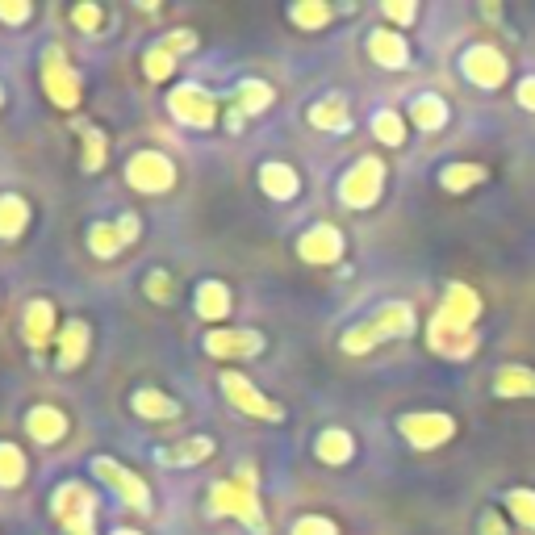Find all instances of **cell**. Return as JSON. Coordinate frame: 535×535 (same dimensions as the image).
Listing matches in <instances>:
<instances>
[{
	"instance_id": "obj_24",
	"label": "cell",
	"mask_w": 535,
	"mask_h": 535,
	"mask_svg": "<svg viewBox=\"0 0 535 535\" xmlns=\"http://www.w3.org/2000/svg\"><path fill=\"white\" fill-rule=\"evenodd\" d=\"M205 456H214V439H205V435L184 439V444H172V448H159L155 452V460L168 464V469H180V464H197Z\"/></svg>"
},
{
	"instance_id": "obj_25",
	"label": "cell",
	"mask_w": 535,
	"mask_h": 535,
	"mask_svg": "<svg viewBox=\"0 0 535 535\" xmlns=\"http://www.w3.org/2000/svg\"><path fill=\"white\" fill-rule=\"evenodd\" d=\"M260 189H264L272 201H289V197H297L301 180H297V172H293L289 164H264V168H260Z\"/></svg>"
},
{
	"instance_id": "obj_38",
	"label": "cell",
	"mask_w": 535,
	"mask_h": 535,
	"mask_svg": "<svg viewBox=\"0 0 535 535\" xmlns=\"http://www.w3.org/2000/svg\"><path fill=\"white\" fill-rule=\"evenodd\" d=\"M147 76H151V80H168V76H172V51H168L164 42L147 51Z\"/></svg>"
},
{
	"instance_id": "obj_19",
	"label": "cell",
	"mask_w": 535,
	"mask_h": 535,
	"mask_svg": "<svg viewBox=\"0 0 535 535\" xmlns=\"http://www.w3.org/2000/svg\"><path fill=\"white\" fill-rule=\"evenodd\" d=\"M314 456L322 460V464H331V469H339V464H347L356 456V439L347 435L343 427H327L318 435V444H314Z\"/></svg>"
},
{
	"instance_id": "obj_40",
	"label": "cell",
	"mask_w": 535,
	"mask_h": 535,
	"mask_svg": "<svg viewBox=\"0 0 535 535\" xmlns=\"http://www.w3.org/2000/svg\"><path fill=\"white\" fill-rule=\"evenodd\" d=\"M381 13H385L389 21H398V26H410V21L418 17V5H414V0H385Z\"/></svg>"
},
{
	"instance_id": "obj_44",
	"label": "cell",
	"mask_w": 535,
	"mask_h": 535,
	"mask_svg": "<svg viewBox=\"0 0 535 535\" xmlns=\"http://www.w3.org/2000/svg\"><path fill=\"white\" fill-rule=\"evenodd\" d=\"M515 101H519L527 113H535V76H523V80L515 84Z\"/></svg>"
},
{
	"instance_id": "obj_8",
	"label": "cell",
	"mask_w": 535,
	"mask_h": 535,
	"mask_svg": "<svg viewBox=\"0 0 535 535\" xmlns=\"http://www.w3.org/2000/svg\"><path fill=\"white\" fill-rule=\"evenodd\" d=\"M477 343L481 335L477 331H464V327H452V322L444 314H435L431 318V327H427V347L435 356H444V360H469L477 352Z\"/></svg>"
},
{
	"instance_id": "obj_20",
	"label": "cell",
	"mask_w": 535,
	"mask_h": 535,
	"mask_svg": "<svg viewBox=\"0 0 535 535\" xmlns=\"http://www.w3.org/2000/svg\"><path fill=\"white\" fill-rule=\"evenodd\" d=\"M84 356H88V327H84L80 318L63 322V335H59V368L72 372V368H80Z\"/></svg>"
},
{
	"instance_id": "obj_5",
	"label": "cell",
	"mask_w": 535,
	"mask_h": 535,
	"mask_svg": "<svg viewBox=\"0 0 535 535\" xmlns=\"http://www.w3.org/2000/svg\"><path fill=\"white\" fill-rule=\"evenodd\" d=\"M51 510H55V519L63 523L67 535H92V510H97V498L88 494V485H80V481L59 485L55 498H51Z\"/></svg>"
},
{
	"instance_id": "obj_21",
	"label": "cell",
	"mask_w": 535,
	"mask_h": 535,
	"mask_svg": "<svg viewBox=\"0 0 535 535\" xmlns=\"http://www.w3.org/2000/svg\"><path fill=\"white\" fill-rule=\"evenodd\" d=\"M485 180H490V168L485 164H448L444 172H439V189L460 197V193L477 189V184H485Z\"/></svg>"
},
{
	"instance_id": "obj_15",
	"label": "cell",
	"mask_w": 535,
	"mask_h": 535,
	"mask_svg": "<svg viewBox=\"0 0 535 535\" xmlns=\"http://www.w3.org/2000/svg\"><path fill=\"white\" fill-rule=\"evenodd\" d=\"M368 59L377 67H385V72H402V67L410 63V46H406V38L398 30L381 26V30L368 34Z\"/></svg>"
},
{
	"instance_id": "obj_23",
	"label": "cell",
	"mask_w": 535,
	"mask_h": 535,
	"mask_svg": "<svg viewBox=\"0 0 535 535\" xmlns=\"http://www.w3.org/2000/svg\"><path fill=\"white\" fill-rule=\"evenodd\" d=\"M21 331H26V343L30 347H46V343H51V335H55V306H51V301H30Z\"/></svg>"
},
{
	"instance_id": "obj_9",
	"label": "cell",
	"mask_w": 535,
	"mask_h": 535,
	"mask_svg": "<svg viewBox=\"0 0 535 535\" xmlns=\"http://www.w3.org/2000/svg\"><path fill=\"white\" fill-rule=\"evenodd\" d=\"M92 473H97L101 481H109L113 490L122 494V502H126V506H134L138 515H147V510H151V490H147V481H143V477H134L130 469H122L118 460L97 456V460H92Z\"/></svg>"
},
{
	"instance_id": "obj_49",
	"label": "cell",
	"mask_w": 535,
	"mask_h": 535,
	"mask_svg": "<svg viewBox=\"0 0 535 535\" xmlns=\"http://www.w3.org/2000/svg\"><path fill=\"white\" fill-rule=\"evenodd\" d=\"M0 105H5V88H0Z\"/></svg>"
},
{
	"instance_id": "obj_30",
	"label": "cell",
	"mask_w": 535,
	"mask_h": 535,
	"mask_svg": "<svg viewBox=\"0 0 535 535\" xmlns=\"http://www.w3.org/2000/svg\"><path fill=\"white\" fill-rule=\"evenodd\" d=\"M331 17H335V9L327 5V0H297V5L289 9V21L301 30H322Z\"/></svg>"
},
{
	"instance_id": "obj_16",
	"label": "cell",
	"mask_w": 535,
	"mask_h": 535,
	"mask_svg": "<svg viewBox=\"0 0 535 535\" xmlns=\"http://www.w3.org/2000/svg\"><path fill=\"white\" fill-rule=\"evenodd\" d=\"M372 322V331H377V339L385 343V339H406V335H414V306L410 301H385V306L368 318Z\"/></svg>"
},
{
	"instance_id": "obj_3",
	"label": "cell",
	"mask_w": 535,
	"mask_h": 535,
	"mask_svg": "<svg viewBox=\"0 0 535 535\" xmlns=\"http://www.w3.org/2000/svg\"><path fill=\"white\" fill-rule=\"evenodd\" d=\"M398 431L410 448L431 452V448H444L456 439V418L444 410H410L398 418Z\"/></svg>"
},
{
	"instance_id": "obj_33",
	"label": "cell",
	"mask_w": 535,
	"mask_h": 535,
	"mask_svg": "<svg viewBox=\"0 0 535 535\" xmlns=\"http://www.w3.org/2000/svg\"><path fill=\"white\" fill-rule=\"evenodd\" d=\"M239 105V113H243V118H247V113H264L268 105H272V88L264 84V80H243L239 84V97H235Z\"/></svg>"
},
{
	"instance_id": "obj_32",
	"label": "cell",
	"mask_w": 535,
	"mask_h": 535,
	"mask_svg": "<svg viewBox=\"0 0 535 535\" xmlns=\"http://www.w3.org/2000/svg\"><path fill=\"white\" fill-rule=\"evenodd\" d=\"M368 126H372V134H377L385 147H402L406 143V122H402L398 109H377Z\"/></svg>"
},
{
	"instance_id": "obj_45",
	"label": "cell",
	"mask_w": 535,
	"mask_h": 535,
	"mask_svg": "<svg viewBox=\"0 0 535 535\" xmlns=\"http://www.w3.org/2000/svg\"><path fill=\"white\" fill-rule=\"evenodd\" d=\"M72 17H76L80 30H97V26H101V9H97V5H76Z\"/></svg>"
},
{
	"instance_id": "obj_17",
	"label": "cell",
	"mask_w": 535,
	"mask_h": 535,
	"mask_svg": "<svg viewBox=\"0 0 535 535\" xmlns=\"http://www.w3.org/2000/svg\"><path fill=\"white\" fill-rule=\"evenodd\" d=\"M494 393L502 402H531L535 398V368L527 364H502L494 377Z\"/></svg>"
},
{
	"instance_id": "obj_47",
	"label": "cell",
	"mask_w": 535,
	"mask_h": 535,
	"mask_svg": "<svg viewBox=\"0 0 535 535\" xmlns=\"http://www.w3.org/2000/svg\"><path fill=\"white\" fill-rule=\"evenodd\" d=\"M118 230H122L126 243H134V239H138V218H134V214H122V218H118Z\"/></svg>"
},
{
	"instance_id": "obj_43",
	"label": "cell",
	"mask_w": 535,
	"mask_h": 535,
	"mask_svg": "<svg viewBox=\"0 0 535 535\" xmlns=\"http://www.w3.org/2000/svg\"><path fill=\"white\" fill-rule=\"evenodd\" d=\"M477 535H510L506 519L498 515V510H485V515L477 519Z\"/></svg>"
},
{
	"instance_id": "obj_34",
	"label": "cell",
	"mask_w": 535,
	"mask_h": 535,
	"mask_svg": "<svg viewBox=\"0 0 535 535\" xmlns=\"http://www.w3.org/2000/svg\"><path fill=\"white\" fill-rule=\"evenodd\" d=\"M122 230L118 226H105V222H97L88 230V247H92V255H101V260H109V255H118L122 251Z\"/></svg>"
},
{
	"instance_id": "obj_31",
	"label": "cell",
	"mask_w": 535,
	"mask_h": 535,
	"mask_svg": "<svg viewBox=\"0 0 535 535\" xmlns=\"http://www.w3.org/2000/svg\"><path fill=\"white\" fill-rule=\"evenodd\" d=\"M130 406L143 418H176L180 414V406L168 398V393H159V389H138L130 398Z\"/></svg>"
},
{
	"instance_id": "obj_14",
	"label": "cell",
	"mask_w": 535,
	"mask_h": 535,
	"mask_svg": "<svg viewBox=\"0 0 535 535\" xmlns=\"http://www.w3.org/2000/svg\"><path fill=\"white\" fill-rule=\"evenodd\" d=\"M452 327H464V331H477V318H481V297L464 285V281H452L444 289V306H439Z\"/></svg>"
},
{
	"instance_id": "obj_4",
	"label": "cell",
	"mask_w": 535,
	"mask_h": 535,
	"mask_svg": "<svg viewBox=\"0 0 535 535\" xmlns=\"http://www.w3.org/2000/svg\"><path fill=\"white\" fill-rule=\"evenodd\" d=\"M460 76L481 92H494L510 80V63H506V55L498 51V46L473 42V46H464V55H460Z\"/></svg>"
},
{
	"instance_id": "obj_41",
	"label": "cell",
	"mask_w": 535,
	"mask_h": 535,
	"mask_svg": "<svg viewBox=\"0 0 535 535\" xmlns=\"http://www.w3.org/2000/svg\"><path fill=\"white\" fill-rule=\"evenodd\" d=\"M147 297L159 301V306H168V301H172V276L151 272V276H147Z\"/></svg>"
},
{
	"instance_id": "obj_37",
	"label": "cell",
	"mask_w": 535,
	"mask_h": 535,
	"mask_svg": "<svg viewBox=\"0 0 535 535\" xmlns=\"http://www.w3.org/2000/svg\"><path fill=\"white\" fill-rule=\"evenodd\" d=\"M101 164H105V134L101 130H84V168L101 172Z\"/></svg>"
},
{
	"instance_id": "obj_11",
	"label": "cell",
	"mask_w": 535,
	"mask_h": 535,
	"mask_svg": "<svg viewBox=\"0 0 535 535\" xmlns=\"http://www.w3.org/2000/svg\"><path fill=\"white\" fill-rule=\"evenodd\" d=\"M168 109H172V118L176 122H184V126H214V118H218V105H214V97H209L205 88H197V84H180L172 97H168Z\"/></svg>"
},
{
	"instance_id": "obj_42",
	"label": "cell",
	"mask_w": 535,
	"mask_h": 535,
	"mask_svg": "<svg viewBox=\"0 0 535 535\" xmlns=\"http://www.w3.org/2000/svg\"><path fill=\"white\" fill-rule=\"evenodd\" d=\"M0 21H9V26L30 21V0H0Z\"/></svg>"
},
{
	"instance_id": "obj_10",
	"label": "cell",
	"mask_w": 535,
	"mask_h": 535,
	"mask_svg": "<svg viewBox=\"0 0 535 535\" xmlns=\"http://www.w3.org/2000/svg\"><path fill=\"white\" fill-rule=\"evenodd\" d=\"M222 393H226V398L235 402L243 414H251V418H268V423H281V418H285V410L276 406L268 393L255 389V385L243 377V372H226V377H222Z\"/></svg>"
},
{
	"instance_id": "obj_48",
	"label": "cell",
	"mask_w": 535,
	"mask_h": 535,
	"mask_svg": "<svg viewBox=\"0 0 535 535\" xmlns=\"http://www.w3.org/2000/svg\"><path fill=\"white\" fill-rule=\"evenodd\" d=\"M113 535H138V531H126V527H122V531H113Z\"/></svg>"
},
{
	"instance_id": "obj_13",
	"label": "cell",
	"mask_w": 535,
	"mask_h": 535,
	"mask_svg": "<svg viewBox=\"0 0 535 535\" xmlns=\"http://www.w3.org/2000/svg\"><path fill=\"white\" fill-rule=\"evenodd\" d=\"M205 352L209 356H230V360H251L264 352V335L260 331H209L205 335Z\"/></svg>"
},
{
	"instance_id": "obj_46",
	"label": "cell",
	"mask_w": 535,
	"mask_h": 535,
	"mask_svg": "<svg viewBox=\"0 0 535 535\" xmlns=\"http://www.w3.org/2000/svg\"><path fill=\"white\" fill-rule=\"evenodd\" d=\"M164 46H168L172 55H180V51H193V46H197V34H189V30H176V34H168V38H164Z\"/></svg>"
},
{
	"instance_id": "obj_28",
	"label": "cell",
	"mask_w": 535,
	"mask_h": 535,
	"mask_svg": "<svg viewBox=\"0 0 535 535\" xmlns=\"http://www.w3.org/2000/svg\"><path fill=\"white\" fill-rule=\"evenodd\" d=\"M502 502H506L510 515H515L519 527L535 531V490H531V485H510V490L502 494Z\"/></svg>"
},
{
	"instance_id": "obj_39",
	"label": "cell",
	"mask_w": 535,
	"mask_h": 535,
	"mask_svg": "<svg viewBox=\"0 0 535 535\" xmlns=\"http://www.w3.org/2000/svg\"><path fill=\"white\" fill-rule=\"evenodd\" d=\"M289 535H339V527L327 519V515H306V519H297Z\"/></svg>"
},
{
	"instance_id": "obj_7",
	"label": "cell",
	"mask_w": 535,
	"mask_h": 535,
	"mask_svg": "<svg viewBox=\"0 0 535 535\" xmlns=\"http://www.w3.org/2000/svg\"><path fill=\"white\" fill-rule=\"evenodd\" d=\"M42 88L59 109H76L80 105V76L67 67V59L55 51V46L42 59Z\"/></svg>"
},
{
	"instance_id": "obj_35",
	"label": "cell",
	"mask_w": 535,
	"mask_h": 535,
	"mask_svg": "<svg viewBox=\"0 0 535 535\" xmlns=\"http://www.w3.org/2000/svg\"><path fill=\"white\" fill-rule=\"evenodd\" d=\"M21 477H26V456H21V448L0 444V485L13 490V485H21Z\"/></svg>"
},
{
	"instance_id": "obj_36",
	"label": "cell",
	"mask_w": 535,
	"mask_h": 535,
	"mask_svg": "<svg viewBox=\"0 0 535 535\" xmlns=\"http://www.w3.org/2000/svg\"><path fill=\"white\" fill-rule=\"evenodd\" d=\"M377 343L381 339H377V331H372V322H356V327H347V335H343V352L347 356H364Z\"/></svg>"
},
{
	"instance_id": "obj_22",
	"label": "cell",
	"mask_w": 535,
	"mask_h": 535,
	"mask_svg": "<svg viewBox=\"0 0 535 535\" xmlns=\"http://www.w3.org/2000/svg\"><path fill=\"white\" fill-rule=\"evenodd\" d=\"M26 431L38 439V444H55V439L67 435V418H63V410H55V406H34V410L26 414Z\"/></svg>"
},
{
	"instance_id": "obj_12",
	"label": "cell",
	"mask_w": 535,
	"mask_h": 535,
	"mask_svg": "<svg viewBox=\"0 0 535 535\" xmlns=\"http://www.w3.org/2000/svg\"><path fill=\"white\" fill-rule=\"evenodd\" d=\"M297 255L306 264H339L343 260V235L331 222H318L297 239Z\"/></svg>"
},
{
	"instance_id": "obj_1",
	"label": "cell",
	"mask_w": 535,
	"mask_h": 535,
	"mask_svg": "<svg viewBox=\"0 0 535 535\" xmlns=\"http://www.w3.org/2000/svg\"><path fill=\"white\" fill-rule=\"evenodd\" d=\"M209 510L247 523L255 535H268V519L260 510V498H255V469L251 464H243V473L235 481H218L214 490H209Z\"/></svg>"
},
{
	"instance_id": "obj_2",
	"label": "cell",
	"mask_w": 535,
	"mask_h": 535,
	"mask_svg": "<svg viewBox=\"0 0 535 535\" xmlns=\"http://www.w3.org/2000/svg\"><path fill=\"white\" fill-rule=\"evenodd\" d=\"M381 193H385V164H381L377 155L356 159V164L347 168L343 180H339V201H343L347 209H368V205H377Z\"/></svg>"
},
{
	"instance_id": "obj_6",
	"label": "cell",
	"mask_w": 535,
	"mask_h": 535,
	"mask_svg": "<svg viewBox=\"0 0 535 535\" xmlns=\"http://www.w3.org/2000/svg\"><path fill=\"white\" fill-rule=\"evenodd\" d=\"M126 180H130V189H138V193H164V189L176 184V168H172L168 155L138 151L126 164Z\"/></svg>"
},
{
	"instance_id": "obj_27",
	"label": "cell",
	"mask_w": 535,
	"mask_h": 535,
	"mask_svg": "<svg viewBox=\"0 0 535 535\" xmlns=\"http://www.w3.org/2000/svg\"><path fill=\"white\" fill-rule=\"evenodd\" d=\"M193 306H197V314H201V318L218 322V318H226V314H230V289H226L222 281H205V285H197Z\"/></svg>"
},
{
	"instance_id": "obj_29",
	"label": "cell",
	"mask_w": 535,
	"mask_h": 535,
	"mask_svg": "<svg viewBox=\"0 0 535 535\" xmlns=\"http://www.w3.org/2000/svg\"><path fill=\"white\" fill-rule=\"evenodd\" d=\"M30 222V205L21 201V197H0V239H17L21 230H26Z\"/></svg>"
},
{
	"instance_id": "obj_18",
	"label": "cell",
	"mask_w": 535,
	"mask_h": 535,
	"mask_svg": "<svg viewBox=\"0 0 535 535\" xmlns=\"http://www.w3.org/2000/svg\"><path fill=\"white\" fill-rule=\"evenodd\" d=\"M452 118V109L444 97H435V92H423V97H414L410 101V122L414 130H423V134H435V130H444Z\"/></svg>"
},
{
	"instance_id": "obj_26",
	"label": "cell",
	"mask_w": 535,
	"mask_h": 535,
	"mask_svg": "<svg viewBox=\"0 0 535 535\" xmlns=\"http://www.w3.org/2000/svg\"><path fill=\"white\" fill-rule=\"evenodd\" d=\"M310 126L331 130V134L352 130V113H347V101H343V97H327V101H318V105L310 109Z\"/></svg>"
}]
</instances>
